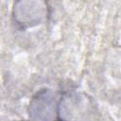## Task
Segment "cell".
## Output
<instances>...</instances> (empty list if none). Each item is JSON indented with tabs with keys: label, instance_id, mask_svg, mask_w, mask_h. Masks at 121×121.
<instances>
[{
	"label": "cell",
	"instance_id": "6da1fadb",
	"mask_svg": "<svg viewBox=\"0 0 121 121\" xmlns=\"http://www.w3.org/2000/svg\"><path fill=\"white\" fill-rule=\"evenodd\" d=\"M98 110L94 99L84 92L67 91L58 103V121H96Z\"/></svg>",
	"mask_w": 121,
	"mask_h": 121
},
{
	"label": "cell",
	"instance_id": "7a4b0ae2",
	"mask_svg": "<svg viewBox=\"0 0 121 121\" xmlns=\"http://www.w3.org/2000/svg\"><path fill=\"white\" fill-rule=\"evenodd\" d=\"M49 13V7L44 1H17L12 8V19L21 28H29L44 24Z\"/></svg>",
	"mask_w": 121,
	"mask_h": 121
},
{
	"label": "cell",
	"instance_id": "3957f363",
	"mask_svg": "<svg viewBox=\"0 0 121 121\" xmlns=\"http://www.w3.org/2000/svg\"><path fill=\"white\" fill-rule=\"evenodd\" d=\"M59 96L48 88L39 90L30 99L27 113L30 121H58Z\"/></svg>",
	"mask_w": 121,
	"mask_h": 121
}]
</instances>
